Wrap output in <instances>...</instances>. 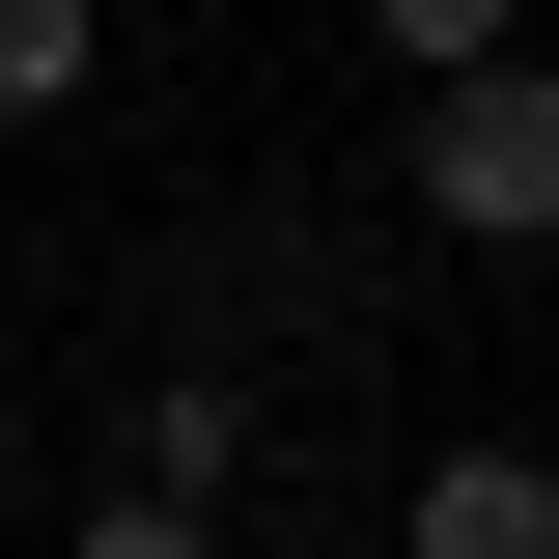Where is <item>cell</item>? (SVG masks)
I'll use <instances>...</instances> for the list:
<instances>
[{"label":"cell","instance_id":"cell-1","mask_svg":"<svg viewBox=\"0 0 559 559\" xmlns=\"http://www.w3.org/2000/svg\"><path fill=\"white\" fill-rule=\"evenodd\" d=\"M419 224H448V252H559V57L419 84Z\"/></svg>","mask_w":559,"mask_h":559},{"label":"cell","instance_id":"cell-2","mask_svg":"<svg viewBox=\"0 0 559 559\" xmlns=\"http://www.w3.org/2000/svg\"><path fill=\"white\" fill-rule=\"evenodd\" d=\"M392 559H559V448H448L392 503Z\"/></svg>","mask_w":559,"mask_h":559},{"label":"cell","instance_id":"cell-3","mask_svg":"<svg viewBox=\"0 0 559 559\" xmlns=\"http://www.w3.org/2000/svg\"><path fill=\"white\" fill-rule=\"evenodd\" d=\"M364 57L392 84H476V57H532V0H364Z\"/></svg>","mask_w":559,"mask_h":559},{"label":"cell","instance_id":"cell-4","mask_svg":"<svg viewBox=\"0 0 559 559\" xmlns=\"http://www.w3.org/2000/svg\"><path fill=\"white\" fill-rule=\"evenodd\" d=\"M252 476V392H140V503H224Z\"/></svg>","mask_w":559,"mask_h":559},{"label":"cell","instance_id":"cell-5","mask_svg":"<svg viewBox=\"0 0 559 559\" xmlns=\"http://www.w3.org/2000/svg\"><path fill=\"white\" fill-rule=\"evenodd\" d=\"M0 112H84V0H0Z\"/></svg>","mask_w":559,"mask_h":559},{"label":"cell","instance_id":"cell-6","mask_svg":"<svg viewBox=\"0 0 559 559\" xmlns=\"http://www.w3.org/2000/svg\"><path fill=\"white\" fill-rule=\"evenodd\" d=\"M84 559H197V503H112V532H84Z\"/></svg>","mask_w":559,"mask_h":559},{"label":"cell","instance_id":"cell-7","mask_svg":"<svg viewBox=\"0 0 559 559\" xmlns=\"http://www.w3.org/2000/svg\"><path fill=\"white\" fill-rule=\"evenodd\" d=\"M0 476H28V392H0Z\"/></svg>","mask_w":559,"mask_h":559}]
</instances>
